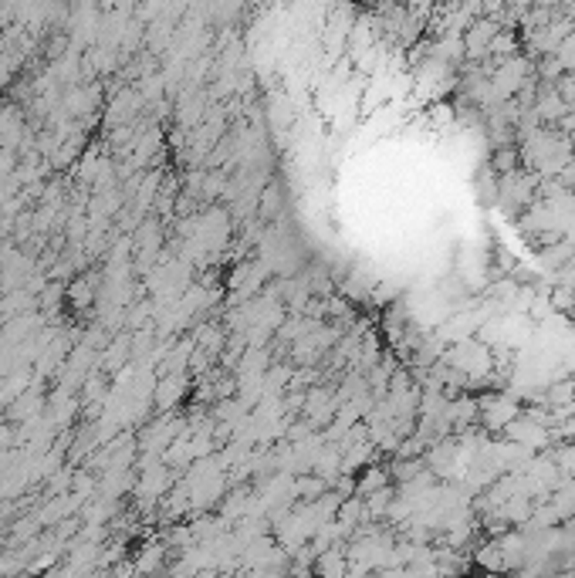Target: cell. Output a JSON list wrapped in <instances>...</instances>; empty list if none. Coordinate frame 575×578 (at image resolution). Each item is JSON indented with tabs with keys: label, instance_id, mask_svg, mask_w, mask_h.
I'll return each mask as SVG.
<instances>
[{
	"label": "cell",
	"instance_id": "obj_1",
	"mask_svg": "<svg viewBox=\"0 0 575 578\" xmlns=\"http://www.w3.org/2000/svg\"><path fill=\"white\" fill-rule=\"evenodd\" d=\"M514 416H518V406H514L511 399H505V396H498V399H484V423H488L490 429H505Z\"/></svg>",
	"mask_w": 575,
	"mask_h": 578
},
{
	"label": "cell",
	"instance_id": "obj_2",
	"mask_svg": "<svg viewBox=\"0 0 575 578\" xmlns=\"http://www.w3.org/2000/svg\"><path fill=\"white\" fill-rule=\"evenodd\" d=\"M552 305H555L558 311H572V308H575V291L572 288H558L555 294H552Z\"/></svg>",
	"mask_w": 575,
	"mask_h": 578
}]
</instances>
